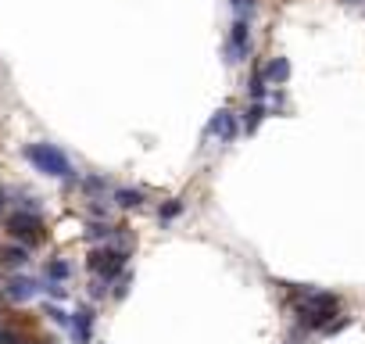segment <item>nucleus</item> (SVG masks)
I'll return each instance as SVG.
<instances>
[{"label":"nucleus","instance_id":"14","mask_svg":"<svg viewBox=\"0 0 365 344\" xmlns=\"http://www.w3.org/2000/svg\"><path fill=\"white\" fill-rule=\"evenodd\" d=\"M111 233H115V226H108V223H90L86 226V237L90 240H108Z\"/></svg>","mask_w":365,"mask_h":344},{"label":"nucleus","instance_id":"21","mask_svg":"<svg viewBox=\"0 0 365 344\" xmlns=\"http://www.w3.org/2000/svg\"><path fill=\"white\" fill-rule=\"evenodd\" d=\"M344 4H358V0H344Z\"/></svg>","mask_w":365,"mask_h":344},{"label":"nucleus","instance_id":"20","mask_svg":"<svg viewBox=\"0 0 365 344\" xmlns=\"http://www.w3.org/2000/svg\"><path fill=\"white\" fill-rule=\"evenodd\" d=\"M104 284H108V280H97V284L90 287V298H104V294H108V287H104Z\"/></svg>","mask_w":365,"mask_h":344},{"label":"nucleus","instance_id":"4","mask_svg":"<svg viewBox=\"0 0 365 344\" xmlns=\"http://www.w3.org/2000/svg\"><path fill=\"white\" fill-rule=\"evenodd\" d=\"M8 230H11V237H15V240L33 244V240H40V237H43V219H40L33 208H25V212H15V215L8 219Z\"/></svg>","mask_w":365,"mask_h":344},{"label":"nucleus","instance_id":"6","mask_svg":"<svg viewBox=\"0 0 365 344\" xmlns=\"http://www.w3.org/2000/svg\"><path fill=\"white\" fill-rule=\"evenodd\" d=\"M208 137H219V140H233L236 133H240V126H236V115L233 111H215L211 115V122H208V130H204Z\"/></svg>","mask_w":365,"mask_h":344},{"label":"nucleus","instance_id":"12","mask_svg":"<svg viewBox=\"0 0 365 344\" xmlns=\"http://www.w3.org/2000/svg\"><path fill=\"white\" fill-rule=\"evenodd\" d=\"M262 118H265V104H262V101H255V104L248 108V115H243V130H248V133H255Z\"/></svg>","mask_w":365,"mask_h":344},{"label":"nucleus","instance_id":"18","mask_svg":"<svg viewBox=\"0 0 365 344\" xmlns=\"http://www.w3.org/2000/svg\"><path fill=\"white\" fill-rule=\"evenodd\" d=\"M83 186H86L90 194H97V191H104V179L101 176H90V179H83Z\"/></svg>","mask_w":365,"mask_h":344},{"label":"nucleus","instance_id":"13","mask_svg":"<svg viewBox=\"0 0 365 344\" xmlns=\"http://www.w3.org/2000/svg\"><path fill=\"white\" fill-rule=\"evenodd\" d=\"M265 93H269V79H265V72L258 69V72L251 76V97H255V101H265Z\"/></svg>","mask_w":365,"mask_h":344},{"label":"nucleus","instance_id":"16","mask_svg":"<svg viewBox=\"0 0 365 344\" xmlns=\"http://www.w3.org/2000/svg\"><path fill=\"white\" fill-rule=\"evenodd\" d=\"M229 4H233L236 18H251V15L258 11V4H255V0H229Z\"/></svg>","mask_w":365,"mask_h":344},{"label":"nucleus","instance_id":"7","mask_svg":"<svg viewBox=\"0 0 365 344\" xmlns=\"http://www.w3.org/2000/svg\"><path fill=\"white\" fill-rule=\"evenodd\" d=\"M36 291H40V284H36V280H29V276H11V280H8V294H11L15 301H29Z\"/></svg>","mask_w":365,"mask_h":344},{"label":"nucleus","instance_id":"1","mask_svg":"<svg viewBox=\"0 0 365 344\" xmlns=\"http://www.w3.org/2000/svg\"><path fill=\"white\" fill-rule=\"evenodd\" d=\"M341 298L337 294H319V291H304V301L297 305V323L304 330H326V323L337 316Z\"/></svg>","mask_w":365,"mask_h":344},{"label":"nucleus","instance_id":"5","mask_svg":"<svg viewBox=\"0 0 365 344\" xmlns=\"http://www.w3.org/2000/svg\"><path fill=\"white\" fill-rule=\"evenodd\" d=\"M229 61H243L251 50V29H248V18H236L233 22V33H229Z\"/></svg>","mask_w":365,"mask_h":344},{"label":"nucleus","instance_id":"17","mask_svg":"<svg viewBox=\"0 0 365 344\" xmlns=\"http://www.w3.org/2000/svg\"><path fill=\"white\" fill-rule=\"evenodd\" d=\"M179 212H182V201H169V205H162L158 215H162V223H169V219H176Z\"/></svg>","mask_w":365,"mask_h":344},{"label":"nucleus","instance_id":"8","mask_svg":"<svg viewBox=\"0 0 365 344\" xmlns=\"http://www.w3.org/2000/svg\"><path fill=\"white\" fill-rule=\"evenodd\" d=\"M90 330H94V312H90V308H79V312H76V319H72L76 344H90Z\"/></svg>","mask_w":365,"mask_h":344},{"label":"nucleus","instance_id":"22","mask_svg":"<svg viewBox=\"0 0 365 344\" xmlns=\"http://www.w3.org/2000/svg\"><path fill=\"white\" fill-rule=\"evenodd\" d=\"M18 344H22V340H18ZM29 344H33V340H29Z\"/></svg>","mask_w":365,"mask_h":344},{"label":"nucleus","instance_id":"2","mask_svg":"<svg viewBox=\"0 0 365 344\" xmlns=\"http://www.w3.org/2000/svg\"><path fill=\"white\" fill-rule=\"evenodd\" d=\"M25 158L33 162L40 172H47V176H57V179H72L76 176L72 172V162L57 147H50V144H29L25 147Z\"/></svg>","mask_w":365,"mask_h":344},{"label":"nucleus","instance_id":"19","mask_svg":"<svg viewBox=\"0 0 365 344\" xmlns=\"http://www.w3.org/2000/svg\"><path fill=\"white\" fill-rule=\"evenodd\" d=\"M47 316H50L54 323H69V316H65V312H61L57 305H47Z\"/></svg>","mask_w":365,"mask_h":344},{"label":"nucleus","instance_id":"10","mask_svg":"<svg viewBox=\"0 0 365 344\" xmlns=\"http://www.w3.org/2000/svg\"><path fill=\"white\" fill-rule=\"evenodd\" d=\"M0 262H4V266H25L29 262V252H25V247H15V244H8L4 247V252H0Z\"/></svg>","mask_w":365,"mask_h":344},{"label":"nucleus","instance_id":"15","mask_svg":"<svg viewBox=\"0 0 365 344\" xmlns=\"http://www.w3.org/2000/svg\"><path fill=\"white\" fill-rule=\"evenodd\" d=\"M69 273H72V266H69V262H61V259L47 262V276H50V280H65Z\"/></svg>","mask_w":365,"mask_h":344},{"label":"nucleus","instance_id":"9","mask_svg":"<svg viewBox=\"0 0 365 344\" xmlns=\"http://www.w3.org/2000/svg\"><path fill=\"white\" fill-rule=\"evenodd\" d=\"M265 79L269 83H287L290 79V61L287 57H272L265 65Z\"/></svg>","mask_w":365,"mask_h":344},{"label":"nucleus","instance_id":"11","mask_svg":"<svg viewBox=\"0 0 365 344\" xmlns=\"http://www.w3.org/2000/svg\"><path fill=\"white\" fill-rule=\"evenodd\" d=\"M115 205L118 208H140L143 205V194L140 191H129V186H122V191H115Z\"/></svg>","mask_w":365,"mask_h":344},{"label":"nucleus","instance_id":"3","mask_svg":"<svg viewBox=\"0 0 365 344\" xmlns=\"http://www.w3.org/2000/svg\"><path fill=\"white\" fill-rule=\"evenodd\" d=\"M86 266L94 269L101 280H115L122 269H126V252H115V247H97V252H90Z\"/></svg>","mask_w":365,"mask_h":344}]
</instances>
